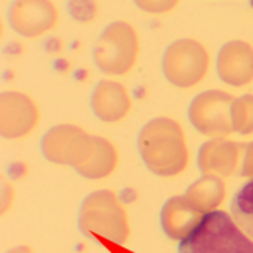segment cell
I'll return each mask as SVG.
<instances>
[{
    "mask_svg": "<svg viewBox=\"0 0 253 253\" xmlns=\"http://www.w3.org/2000/svg\"><path fill=\"white\" fill-rule=\"evenodd\" d=\"M144 163L157 175L181 173L188 165V147L182 126L169 117L150 120L138 136Z\"/></svg>",
    "mask_w": 253,
    "mask_h": 253,
    "instance_id": "cell-1",
    "label": "cell"
},
{
    "mask_svg": "<svg viewBox=\"0 0 253 253\" xmlns=\"http://www.w3.org/2000/svg\"><path fill=\"white\" fill-rule=\"evenodd\" d=\"M178 253H253V240L222 211L205 212Z\"/></svg>",
    "mask_w": 253,
    "mask_h": 253,
    "instance_id": "cell-2",
    "label": "cell"
},
{
    "mask_svg": "<svg viewBox=\"0 0 253 253\" xmlns=\"http://www.w3.org/2000/svg\"><path fill=\"white\" fill-rule=\"evenodd\" d=\"M139 50V36L135 27L126 21H114L98 37L93 59L104 74L126 76L136 65Z\"/></svg>",
    "mask_w": 253,
    "mask_h": 253,
    "instance_id": "cell-3",
    "label": "cell"
},
{
    "mask_svg": "<svg viewBox=\"0 0 253 253\" xmlns=\"http://www.w3.org/2000/svg\"><path fill=\"white\" fill-rule=\"evenodd\" d=\"M211 67L206 46L194 39H179L168 46L162 59L166 80L181 89L194 87L205 80Z\"/></svg>",
    "mask_w": 253,
    "mask_h": 253,
    "instance_id": "cell-4",
    "label": "cell"
},
{
    "mask_svg": "<svg viewBox=\"0 0 253 253\" xmlns=\"http://www.w3.org/2000/svg\"><path fill=\"white\" fill-rule=\"evenodd\" d=\"M119 163V153L114 144L98 135H90L82 127L73 135L65 150V165L74 166L87 178H104Z\"/></svg>",
    "mask_w": 253,
    "mask_h": 253,
    "instance_id": "cell-5",
    "label": "cell"
},
{
    "mask_svg": "<svg viewBox=\"0 0 253 253\" xmlns=\"http://www.w3.org/2000/svg\"><path fill=\"white\" fill-rule=\"evenodd\" d=\"M234 96L222 90H206L199 93L188 108L191 125L211 138H225L234 132L231 108Z\"/></svg>",
    "mask_w": 253,
    "mask_h": 253,
    "instance_id": "cell-6",
    "label": "cell"
},
{
    "mask_svg": "<svg viewBox=\"0 0 253 253\" xmlns=\"http://www.w3.org/2000/svg\"><path fill=\"white\" fill-rule=\"evenodd\" d=\"M7 19L19 36L37 39L56 28L59 10L52 0H13Z\"/></svg>",
    "mask_w": 253,
    "mask_h": 253,
    "instance_id": "cell-7",
    "label": "cell"
},
{
    "mask_svg": "<svg viewBox=\"0 0 253 253\" xmlns=\"http://www.w3.org/2000/svg\"><path fill=\"white\" fill-rule=\"evenodd\" d=\"M82 224L87 233L99 231L116 240H125L127 237V221L125 212L114 196L107 191L96 193L86 200Z\"/></svg>",
    "mask_w": 253,
    "mask_h": 253,
    "instance_id": "cell-8",
    "label": "cell"
},
{
    "mask_svg": "<svg viewBox=\"0 0 253 253\" xmlns=\"http://www.w3.org/2000/svg\"><path fill=\"white\" fill-rule=\"evenodd\" d=\"M40 111L33 98L22 92H3L0 96V135L6 139L28 136L39 125Z\"/></svg>",
    "mask_w": 253,
    "mask_h": 253,
    "instance_id": "cell-9",
    "label": "cell"
},
{
    "mask_svg": "<svg viewBox=\"0 0 253 253\" xmlns=\"http://www.w3.org/2000/svg\"><path fill=\"white\" fill-rule=\"evenodd\" d=\"M216 71L219 79L236 87L253 82V46L245 40L227 42L218 53Z\"/></svg>",
    "mask_w": 253,
    "mask_h": 253,
    "instance_id": "cell-10",
    "label": "cell"
},
{
    "mask_svg": "<svg viewBox=\"0 0 253 253\" xmlns=\"http://www.w3.org/2000/svg\"><path fill=\"white\" fill-rule=\"evenodd\" d=\"M90 105L93 114L105 123H117L132 110V98L127 89L113 80H102L93 89Z\"/></svg>",
    "mask_w": 253,
    "mask_h": 253,
    "instance_id": "cell-11",
    "label": "cell"
},
{
    "mask_svg": "<svg viewBox=\"0 0 253 253\" xmlns=\"http://www.w3.org/2000/svg\"><path fill=\"white\" fill-rule=\"evenodd\" d=\"M245 147L224 138H212L199 151V165L203 172L215 175H230L239 163Z\"/></svg>",
    "mask_w": 253,
    "mask_h": 253,
    "instance_id": "cell-12",
    "label": "cell"
},
{
    "mask_svg": "<svg viewBox=\"0 0 253 253\" xmlns=\"http://www.w3.org/2000/svg\"><path fill=\"white\" fill-rule=\"evenodd\" d=\"M203 215H196L182 199H172L163 211V227L172 239L182 240L197 225Z\"/></svg>",
    "mask_w": 253,
    "mask_h": 253,
    "instance_id": "cell-13",
    "label": "cell"
},
{
    "mask_svg": "<svg viewBox=\"0 0 253 253\" xmlns=\"http://www.w3.org/2000/svg\"><path fill=\"white\" fill-rule=\"evenodd\" d=\"M77 129L79 126L74 125H59L52 127L42 139V151L44 157L50 162L65 165V150Z\"/></svg>",
    "mask_w": 253,
    "mask_h": 253,
    "instance_id": "cell-14",
    "label": "cell"
},
{
    "mask_svg": "<svg viewBox=\"0 0 253 253\" xmlns=\"http://www.w3.org/2000/svg\"><path fill=\"white\" fill-rule=\"evenodd\" d=\"M231 213L236 224L253 240V178L234 196Z\"/></svg>",
    "mask_w": 253,
    "mask_h": 253,
    "instance_id": "cell-15",
    "label": "cell"
},
{
    "mask_svg": "<svg viewBox=\"0 0 253 253\" xmlns=\"http://www.w3.org/2000/svg\"><path fill=\"white\" fill-rule=\"evenodd\" d=\"M188 193H190V202L193 205H199V208H203L206 212H211L222 200L224 185L218 179L206 178L194 184Z\"/></svg>",
    "mask_w": 253,
    "mask_h": 253,
    "instance_id": "cell-16",
    "label": "cell"
},
{
    "mask_svg": "<svg viewBox=\"0 0 253 253\" xmlns=\"http://www.w3.org/2000/svg\"><path fill=\"white\" fill-rule=\"evenodd\" d=\"M231 119L234 132L240 135L253 133V95L246 93L236 98L231 108Z\"/></svg>",
    "mask_w": 253,
    "mask_h": 253,
    "instance_id": "cell-17",
    "label": "cell"
},
{
    "mask_svg": "<svg viewBox=\"0 0 253 253\" xmlns=\"http://www.w3.org/2000/svg\"><path fill=\"white\" fill-rule=\"evenodd\" d=\"M68 12L79 22H90L98 16V3L96 0H70Z\"/></svg>",
    "mask_w": 253,
    "mask_h": 253,
    "instance_id": "cell-18",
    "label": "cell"
},
{
    "mask_svg": "<svg viewBox=\"0 0 253 253\" xmlns=\"http://www.w3.org/2000/svg\"><path fill=\"white\" fill-rule=\"evenodd\" d=\"M133 1L142 12L154 13V15L172 12L179 4V0H133Z\"/></svg>",
    "mask_w": 253,
    "mask_h": 253,
    "instance_id": "cell-19",
    "label": "cell"
},
{
    "mask_svg": "<svg viewBox=\"0 0 253 253\" xmlns=\"http://www.w3.org/2000/svg\"><path fill=\"white\" fill-rule=\"evenodd\" d=\"M243 173L253 176V142L245 147V166Z\"/></svg>",
    "mask_w": 253,
    "mask_h": 253,
    "instance_id": "cell-20",
    "label": "cell"
}]
</instances>
